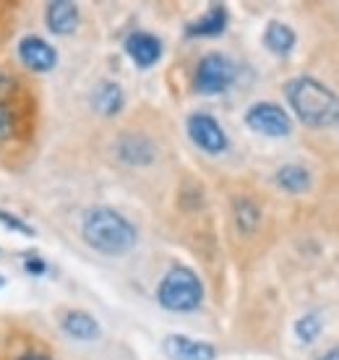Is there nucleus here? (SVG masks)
Segmentation results:
<instances>
[{"mask_svg":"<svg viewBox=\"0 0 339 360\" xmlns=\"http://www.w3.org/2000/svg\"><path fill=\"white\" fill-rule=\"evenodd\" d=\"M287 102L300 123L311 128H326L339 123V97L329 86L311 76H298L285 86Z\"/></svg>","mask_w":339,"mask_h":360,"instance_id":"1","label":"nucleus"},{"mask_svg":"<svg viewBox=\"0 0 339 360\" xmlns=\"http://www.w3.org/2000/svg\"><path fill=\"white\" fill-rule=\"evenodd\" d=\"M81 235H84L87 245L105 256H123L139 240L136 227L110 207L89 209L81 222Z\"/></svg>","mask_w":339,"mask_h":360,"instance_id":"2","label":"nucleus"},{"mask_svg":"<svg viewBox=\"0 0 339 360\" xmlns=\"http://www.w3.org/2000/svg\"><path fill=\"white\" fill-rule=\"evenodd\" d=\"M157 300H160L162 308L175 311V314L196 311L201 306V300H204L201 279L196 277V271L188 269V266H172L160 282Z\"/></svg>","mask_w":339,"mask_h":360,"instance_id":"3","label":"nucleus"},{"mask_svg":"<svg viewBox=\"0 0 339 360\" xmlns=\"http://www.w3.org/2000/svg\"><path fill=\"white\" fill-rule=\"evenodd\" d=\"M232 82H235V65L224 55L212 53L201 58V63L196 68V79H193L198 94H222Z\"/></svg>","mask_w":339,"mask_h":360,"instance_id":"4","label":"nucleus"},{"mask_svg":"<svg viewBox=\"0 0 339 360\" xmlns=\"http://www.w3.org/2000/svg\"><path fill=\"white\" fill-rule=\"evenodd\" d=\"M245 126L261 136L282 139V136H290L293 120H290V115H287L279 105H274V102H256V105H250L248 112H245Z\"/></svg>","mask_w":339,"mask_h":360,"instance_id":"5","label":"nucleus"},{"mask_svg":"<svg viewBox=\"0 0 339 360\" xmlns=\"http://www.w3.org/2000/svg\"><path fill=\"white\" fill-rule=\"evenodd\" d=\"M188 136L206 154H222L227 149V134L215 117L206 112H193L188 117Z\"/></svg>","mask_w":339,"mask_h":360,"instance_id":"6","label":"nucleus"},{"mask_svg":"<svg viewBox=\"0 0 339 360\" xmlns=\"http://www.w3.org/2000/svg\"><path fill=\"white\" fill-rule=\"evenodd\" d=\"M18 58H21V63L27 65L29 71H37V73H47L58 65L55 47L47 45L42 37H34V34L24 37L18 42Z\"/></svg>","mask_w":339,"mask_h":360,"instance_id":"7","label":"nucleus"},{"mask_svg":"<svg viewBox=\"0 0 339 360\" xmlns=\"http://www.w3.org/2000/svg\"><path fill=\"white\" fill-rule=\"evenodd\" d=\"M165 355L170 360H215L217 350L215 345L201 342V340H191L186 334H170L165 337Z\"/></svg>","mask_w":339,"mask_h":360,"instance_id":"8","label":"nucleus"},{"mask_svg":"<svg viewBox=\"0 0 339 360\" xmlns=\"http://www.w3.org/2000/svg\"><path fill=\"white\" fill-rule=\"evenodd\" d=\"M125 53L139 68H152L162 58V42L149 32H134L125 39Z\"/></svg>","mask_w":339,"mask_h":360,"instance_id":"9","label":"nucleus"},{"mask_svg":"<svg viewBox=\"0 0 339 360\" xmlns=\"http://www.w3.org/2000/svg\"><path fill=\"white\" fill-rule=\"evenodd\" d=\"M45 21L53 34H73L79 27V6L71 0H53V3H47Z\"/></svg>","mask_w":339,"mask_h":360,"instance_id":"10","label":"nucleus"},{"mask_svg":"<svg viewBox=\"0 0 339 360\" xmlns=\"http://www.w3.org/2000/svg\"><path fill=\"white\" fill-rule=\"evenodd\" d=\"M227 21H230L227 8H224L222 3H215V6H209L204 16L188 24L186 37H219L227 29Z\"/></svg>","mask_w":339,"mask_h":360,"instance_id":"11","label":"nucleus"},{"mask_svg":"<svg viewBox=\"0 0 339 360\" xmlns=\"http://www.w3.org/2000/svg\"><path fill=\"white\" fill-rule=\"evenodd\" d=\"M117 157L128 165H149L154 160V144L143 134H125L117 141Z\"/></svg>","mask_w":339,"mask_h":360,"instance_id":"12","label":"nucleus"},{"mask_svg":"<svg viewBox=\"0 0 339 360\" xmlns=\"http://www.w3.org/2000/svg\"><path fill=\"white\" fill-rule=\"evenodd\" d=\"M123 105H125L123 89H120L115 82H102L97 89H94V94H91V108L105 117L117 115V112L123 110Z\"/></svg>","mask_w":339,"mask_h":360,"instance_id":"13","label":"nucleus"},{"mask_svg":"<svg viewBox=\"0 0 339 360\" xmlns=\"http://www.w3.org/2000/svg\"><path fill=\"white\" fill-rule=\"evenodd\" d=\"M63 329L68 337L73 340H81V342H89V340H97L99 337V324L94 316H89L87 311H71L63 319Z\"/></svg>","mask_w":339,"mask_h":360,"instance_id":"14","label":"nucleus"},{"mask_svg":"<svg viewBox=\"0 0 339 360\" xmlns=\"http://www.w3.org/2000/svg\"><path fill=\"white\" fill-rule=\"evenodd\" d=\"M264 45L269 53L274 55H290L295 47V32L282 21H269L264 32Z\"/></svg>","mask_w":339,"mask_h":360,"instance_id":"15","label":"nucleus"},{"mask_svg":"<svg viewBox=\"0 0 339 360\" xmlns=\"http://www.w3.org/2000/svg\"><path fill=\"white\" fill-rule=\"evenodd\" d=\"M277 186L287 193H305L311 188V172L300 165H285L277 170Z\"/></svg>","mask_w":339,"mask_h":360,"instance_id":"16","label":"nucleus"},{"mask_svg":"<svg viewBox=\"0 0 339 360\" xmlns=\"http://www.w3.org/2000/svg\"><path fill=\"white\" fill-rule=\"evenodd\" d=\"M235 217H238V225H241L243 233H253L256 225H259L261 212L250 198H238L235 201Z\"/></svg>","mask_w":339,"mask_h":360,"instance_id":"17","label":"nucleus"},{"mask_svg":"<svg viewBox=\"0 0 339 360\" xmlns=\"http://www.w3.org/2000/svg\"><path fill=\"white\" fill-rule=\"evenodd\" d=\"M295 334L300 342H313L319 334H321V319L316 314H305L295 321Z\"/></svg>","mask_w":339,"mask_h":360,"instance_id":"18","label":"nucleus"},{"mask_svg":"<svg viewBox=\"0 0 339 360\" xmlns=\"http://www.w3.org/2000/svg\"><path fill=\"white\" fill-rule=\"evenodd\" d=\"M0 225H6L8 230H13V233H21V235H34V227L27 225L21 217L11 214V212H6V209H0Z\"/></svg>","mask_w":339,"mask_h":360,"instance_id":"19","label":"nucleus"},{"mask_svg":"<svg viewBox=\"0 0 339 360\" xmlns=\"http://www.w3.org/2000/svg\"><path fill=\"white\" fill-rule=\"evenodd\" d=\"M13 136V112L0 102V141Z\"/></svg>","mask_w":339,"mask_h":360,"instance_id":"20","label":"nucleus"},{"mask_svg":"<svg viewBox=\"0 0 339 360\" xmlns=\"http://www.w3.org/2000/svg\"><path fill=\"white\" fill-rule=\"evenodd\" d=\"M24 269L32 274V277H42L47 271V264L39 259V256H27V262H24Z\"/></svg>","mask_w":339,"mask_h":360,"instance_id":"21","label":"nucleus"},{"mask_svg":"<svg viewBox=\"0 0 339 360\" xmlns=\"http://www.w3.org/2000/svg\"><path fill=\"white\" fill-rule=\"evenodd\" d=\"M16 360H50L47 355H39V352H27V355H21V358Z\"/></svg>","mask_w":339,"mask_h":360,"instance_id":"22","label":"nucleus"},{"mask_svg":"<svg viewBox=\"0 0 339 360\" xmlns=\"http://www.w3.org/2000/svg\"><path fill=\"white\" fill-rule=\"evenodd\" d=\"M319 360H339V347H331L329 352H324Z\"/></svg>","mask_w":339,"mask_h":360,"instance_id":"23","label":"nucleus"},{"mask_svg":"<svg viewBox=\"0 0 339 360\" xmlns=\"http://www.w3.org/2000/svg\"><path fill=\"white\" fill-rule=\"evenodd\" d=\"M3 285H6V279H3V274H0V288H3Z\"/></svg>","mask_w":339,"mask_h":360,"instance_id":"24","label":"nucleus"}]
</instances>
